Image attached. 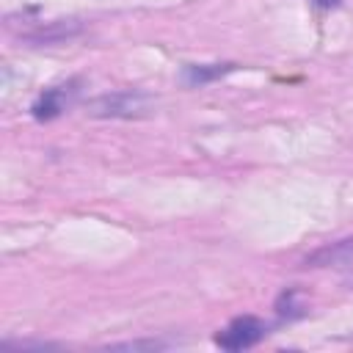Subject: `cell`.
Instances as JSON below:
<instances>
[{
  "instance_id": "277c9868",
  "label": "cell",
  "mask_w": 353,
  "mask_h": 353,
  "mask_svg": "<svg viewBox=\"0 0 353 353\" xmlns=\"http://www.w3.org/2000/svg\"><path fill=\"white\" fill-rule=\"evenodd\" d=\"M69 94H72V88L69 85H55V88H47L36 102H33V116L39 119V121H47V119H55L63 108H66V102H69Z\"/></svg>"
},
{
  "instance_id": "6da1fadb",
  "label": "cell",
  "mask_w": 353,
  "mask_h": 353,
  "mask_svg": "<svg viewBox=\"0 0 353 353\" xmlns=\"http://www.w3.org/2000/svg\"><path fill=\"white\" fill-rule=\"evenodd\" d=\"M149 108H152V97L143 91H119L88 102V113L102 119H135L149 113Z\"/></svg>"
},
{
  "instance_id": "8992f818",
  "label": "cell",
  "mask_w": 353,
  "mask_h": 353,
  "mask_svg": "<svg viewBox=\"0 0 353 353\" xmlns=\"http://www.w3.org/2000/svg\"><path fill=\"white\" fill-rule=\"evenodd\" d=\"M312 3H314L317 8H336L342 0H312Z\"/></svg>"
},
{
  "instance_id": "7a4b0ae2",
  "label": "cell",
  "mask_w": 353,
  "mask_h": 353,
  "mask_svg": "<svg viewBox=\"0 0 353 353\" xmlns=\"http://www.w3.org/2000/svg\"><path fill=\"white\" fill-rule=\"evenodd\" d=\"M265 334H268V325H265L259 317L243 314V317H234V320L215 336V345H221L223 350H245V347H254Z\"/></svg>"
},
{
  "instance_id": "3957f363",
  "label": "cell",
  "mask_w": 353,
  "mask_h": 353,
  "mask_svg": "<svg viewBox=\"0 0 353 353\" xmlns=\"http://www.w3.org/2000/svg\"><path fill=\"white\" fill-rule=\"evenodd\" d=\"M306 268H345V265H353V237H345V240H336L331 245H323L317 248L314 254H309L303 259Z\"/></svg>"
},
{
  "instance_id": "5b68a950",
  "label": "cell",
  "mask_w": 353,
  "mask_h": 353,
  "mask_svg": "<svg viewBox=\"0 0 353 353\" xmlns=\"http://www.w3.org/2000/svg\"><path fill=\"white\" fill-rule=\"evenodd\" d=\"M232 69V63H201V66H185V83L190 85H204L221 74H226Z\"/></svg>"
}]
</instances>
